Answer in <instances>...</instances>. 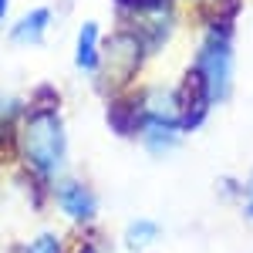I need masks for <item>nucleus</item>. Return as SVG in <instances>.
<instances>
[{"label":"nucleus","mask_w":253,"mask_h":253,"mask_svg":"<svg viewBox=\"0 0 253 253\" xmlns=\"http://www.w3.org/2000/svg\"><path fill=\"white\" fill-rule=\"evenodd\" d=\"M193 78L199 81L210 105H219L230 98V91H233V34H230V24H210L206 38L199 44V54H196Z\"/></svg>","instance_id":"nucleus-2"},{"label":"nucleus","mask_w":253,"mask_h":253,"mask_svg":"<svg viewBox=\"0 0 253 253\" xmlns=\"http://www.w3.org/2000/svg\"><path fill=\"white\" fill-rule=\"evenodd\" d=\"M7 10H10V0H0V24L7 20Z\"/></svg>","instance_id":"nucleus-10"},{"label":"nucleus","mask_w":253,"mask_h":253,"mask_svg":"<svg viewBox=\"0 0 253 253\" xmlns=\"http://www.w3.org/2000/svg\"><path fill=\"white\" fill-rule=\"evenodd\" d=\"M145 54L149 51H145L142 38H138L135 31L122 27V31H115L112 38L101 44V68L98 71H105V78L112 81V84H125L138 71V64H142Z\"/></svg>","instance_id":"nucleus-3"},{"label":"nucleus","mask_w":253,"mask_h":253,"mask_svg":"<svg viewBox=\"0 0 253 253\" xmlns=\"http://www.w3.org/2000/svg\"><path fill=\"white\" fill-rule=\"evenodd\" d=\"M24 253H64V247H61L58 233H41L24 247Z\"/></svg>","instance_id":"nucleus-8"},{"label":"nucleus","mask_w":253,"mask_h":253,"mask_svg":"<svg viewBox=\"0 0 253 253\" xmlns=\"http://www.w3.org/2000/svg\"><path fill=\"white\" fill-rule=\"evenodd\" d=\"M51 20H54V10L51 7H34V10H27L20 20H14V27H10V44L14 47H38L44 44L47 38V31H51Z\"/></svg>","instance_id":"nucleus-5"},{"label":"nucleus","mask_w":253,"mask_h":253,"mask_svg":"<svg viewBox=\"0 0 253 253\" xmlns=\"http://www.w3.org/2000/svg\"><path fill=\"white\" fill-rule=\"evenodd\" d=\"M20 115V105L14 98H0V132H10L14 118Z\"/></svg>","instance_id":"nucleus-9"},{"label":"nucleus","mask_w":253,"mask_h":253,"mask_svg":"<svg viewBox=\"0 0 253 253\" xmlns=\"http://www.w3.org/2000/svg\"><path fill=\"white\" fill-rule=\"evenodd\" d=\"M101 27H98L95 20H84L78 27V38H75V68H78L81 75H98V68H101Z\"/></svg>","instance_id":"nucleus-6"},{"label":"nucleus","mask_w":253,"mask_h":253,"mask_svg":"<svg viewBox=\"0 0 253 253\" xmlns=\"http://www.w3.org/2000/svg\"><path fill=\"white\" fill-rule=\"evenodd\" d=\"M247 213L253 216V182H250V196H247Z\"/></svg>","instance_id":"nucleus-11"},{"label":"nucleus","mask_w":253,"mask_h":253,"mask_svg":"<svg viewBox=\"0 0 253 253\" xmlns=\"http://www.w3.org/2000/svg\"><path fill=\"white\" fill-rule=\"evenodd\" d=\"M54 199H58L61 213L68 216V219H78V223H88L98 210L95 193H91L81 179H61L58 189H54Z\"/></svg>","instance_id":"nucleus-4"},{"label":"nucleus","mask_w":253,"mask_h":253,"mask_svg":"<svg viewBox=\"0 0 253 253\" xmlns=\"http://www.w3.org/2000/svg\"><path fill=\"white\" fill-rule=\"evenodd\" d=\"M156 236H159V223H152V219H135L128 226V247H149Z\"/></svg>","instance_id":"nucleus-7"},{"label":"nucleus","mask_w":253,"mask_h":253,"mask_svg":"<svg viewBox=\"0 0 253 253\" xmlns=\"http://www.w3.org/2000/svg\"><path fill=\"white\" fill-rule=\"evenodd\" d=\"M20 152L27 159V166L44 179H54L64 169L68 135H64V122H61L58 108H51V105L27 108V115L20 122Z\"/></svg>","instance_id":"nucleus-1"}]
</instances>
